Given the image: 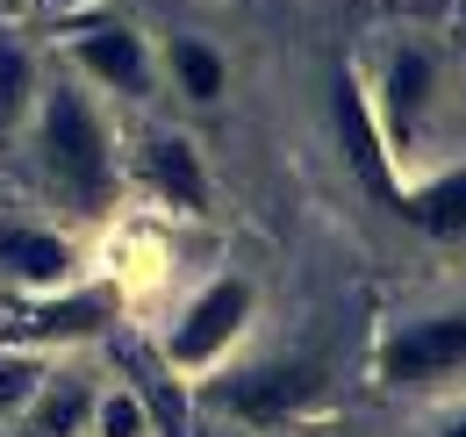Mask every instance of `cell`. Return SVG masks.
Here are the masks:
<instances>
[{
	"label": "cell",
	"mask_w": 466,
	"mask_h": 437,
	"mask_svg": "<svg viewBox=\"0 0 466 437\" xmlns=\"http://www.w3.org/2000/svg\"><path fill=\"white\" fill-rule=\"evenodd\" d=\"M29 172H36L44 201L72 222H101L122 201L116 122L101 115V101L79 79L36 86V108H29Z\"/></svg>",
	"instance_id": "cell-1"
},
{
	"label": "cell",
	"mask_w": 466,
	"mask_h": 437,
	"mask_svg": "<svg viewBox=\"0 0 466 437\" xmlns=\"http://www.w3.org/2000/svg\"><path fill=\"white\" fill-rule=\"evenodd\" d=\"M251 316H258L251 279L216 273V279H208V287H201V294H194V301L173 316V330H166V366H173V373H216L237 344H244Z\"/></svg>",
	"instance_id": "cell-2"
},
{
	"label": "cell",
	"mask_w": 466,
	"mask_h": 437,
	"mask_svg": "<svg viewBox=\"0 0 466 437\" xmlns=\"http://www.w3.org/2000/svg\"><path fill=\"white\" fill-rule=\"evenodd\" d=\"M208 401L230 409L237 423H251V431H273V423L309 416L316 401H330V366H316V359H266V366L223 373L208 387Z\"/></svg>",
	"instance_id": "cell-3"
},
{
	"label": "cell",
	"mask_w": 466,
	"mask_h": 437,
	"mask_svg": "<svg viewBox=\"0 0 466 437\" xmlns=\"http://www.w3.org/2000/svg\"><path fill=\"white\" fill-rule=\"evenodd\" d=\"M380 381L402 387V394H431V387L460 381L466 373V309H445V316H416V323L388 330L380 351H373Z\"/></svg>",
	"instance_id": "cell-4"
},
{
	"label": "cell",
	"mask_w": 466,
	"mask_h": 437,
	"mask_svg": "<svg viewBox=\"0 0 466 437\" xmlns=\"http://www.w3.org/2000/svg\"><path fill=\"white\" fill-rule=\"evenodd\" d=\"M122 187H137L151 208L166 216H208L216 187H208V158L194 151V137L179 129H151L137 151H122Z\"/></svg>",
	"instance_id": "cell-5"
},
{
	"label": "cell",
	"mask_w": 466,
	"mask_h": 437,
	"mask_svg": "<svg viewBox=\"0 0 466 437\" xmlns=\"http://www.w3.org/2000/svg\"><path fill=\"white\" fill-rule=\"evenodd\" d=\"M116 323V287H58V294H22L0 323L7 351H51V344H79Z\"/></svg>",
	"instance_id": "cell-6"
},
{
	"label": "cell",
	"mask_w": 466,
	"mask_h": 437,
	"mask_svg": "<svg viewBox=\"0 0 466 437\" xmlns=\"http://www.w3.org/2000/svg\"><path fill=\"white\" fill-rule=\"evenodd\" d=\"M366 101H373V122H380L388 151H409V144L423 137L431 101H438V51H423V44H395L388 65H380V94H366Z\"/></svg>",
	"instance_id": "cell-7"
},
{
	"label": "cell",
	"mask_w": 466,
	"mask_h": 437,
	"mask_svg": "<svg viewBox=\"0 0 466 437\" xmlns=\"http://www.w3.org/2000/svg\"><path fill=\"white\" fill-rule=\"evenodd\" d=\"M72 65L101 86V94H122V101H137V94H151V51H144V36L129 29V22H79L72 29Z\"/></svg>",
	"instance_id": "cell-8"
},
{
	"label": "cell",
	"mask_w": 466,
	"mask_h": 437,
	"mask_svg": "<svg viewBox=\"0 0 466 437\" xmlns=\"http://www.w3.org/2000/svg\"><path fill=\"white\" fill-rule=\"evenodd\" d=\"M72 266H79V251L51 222H7L0 229V279L15 294H58V287H72Z\"/></svg>",
	"instance_id": "cell-9"
},
{
	"label": "cell",
	"mask_w": 466,
	"mask_h": 437,
	"mask_svg": "<svg viewBox=\"0 0 466 437\" xmlns=\"http://www.w3.org/2000/svg\"><path fill=\"white\" fill-rule=\"evenodd\" d=\"M395 216L416 222V229H423V237H438V244H466V165L438 172V179H416V187H402Z\"/></svg>",
	"instance_id": "cell-10"
},
{
	"label": "cell",
	"mask_w": 466,
	"mask_h": 437,
	"mask_svg": "<svg viewBox=\"0 0 466 437\" xmlns=\"http://www.w3.org/2000/svg\"><path fill=\"white\" fill-rule=\"evenodd\" d=\"M15 423H22V437H86V423H94V387L79 381V373H51V381L29 394V409Z\"/></svg>",
	"instance_id": "cell-11"
},
{
	"label": "cell",
	"mask_w": 466,
	"mask_h": 437,
	"mask_svg": "<svg viewBox=\"0 0 466 437\" xmlns=\"http://www.w3.org/2000/svg\"><path fill=\"white\" fill-rule=\"evenodd\" d=\"M166 72H173V94H179V101H194V108L223 101V86H230L223 51L201 44V36H173V44H166Z\"/></svg>",
	"instance_id": "cell-12"
},
{
	"label": "cell",
	"mask_w": 466,
	"mask_h": 437,
	"mask_svg": "<svg viewBox=\"0 0 466 437\" xmlns=\"http://www.w3.org/2000/svg\"><path fill=\"white\" fill-rule=\"evenodd\" d=\"M29 108H36V57L0 29V144L29 129Z\"/></svg>",
	"instance_id": "cell-13"
},
{
	"label": "cell",
	"mask_w": 466,
	"mask_h": 437,
	"mask_svg": "<svg viewBox=\"0 0 466 437\" xmlns=\"http://www.w3.org/2000/svg\"><path fill=\"white\" fill-rule=\"evenodd\" d=\"M51 381V366H44V351H7L0 344V423H15L22 409H29V394Z\"/></svg>",
	"instance_id": "cell-14"
},
{
	"label": "cell",
	"mask_w": 466,
	"mask_h": 437,
	"mask_svg": "<svg viewBox=\"0 0 466 437\" xmlns=\"http://www.w3.org/2000/svg\"><path fill=\"white\" fill-rule=\"evenodd\" d=\"M94 437H151V409L137 394H94Z\"/></svg>",
	"instance_id": "cell-15"
},
{
	"label": "cell",
	"mask_w": 466,
	"mask_h": 437,
	"mask_svg": "<svg viewBox=\"0 0 466 437\" xmlns=\"http://www.w3.org/2000/svg\"><path fill=\"white\" fill-rule=\"evenodd\" d=\"M431 437H466V409H452V416H445V423H438Z\"/></svg>",
	"instance_id": "cell-16"
},
{
	"label": "cell",
	"mask_w": 466,
	"mask_h": 437,
	"mask_svg": "<svg viewBox=\"0 0 466 437\" xmlns=\"http://www.w3.org/2000/svg\"><path fill=\"white\" fill-rule=\"evenodd\" d=\"M452 29H460V36H466V0H452Z\"/></svg>",
	"instance_id": "cell-17"
}]
</instances>
